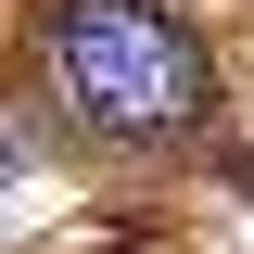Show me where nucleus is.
I'll return each instance as SVG.
<instances>
[{"instance_id": "nucleus-1", "label": "nucleus", "mask_w": 254, "mask_h": 254, "mask_svg": "<svg viewBox=\"0 0 254 254\" xmlns=\"http://www.w3.org/2000/svg\"><path fill=\"white\" fill-rule=\"evenodd\" d=\"M51 76L102 140H190L216 115V64L165 0H64L51 13Z\"/></svg>"}]
</instances>
